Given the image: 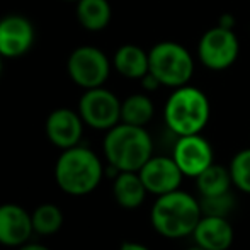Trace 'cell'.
<instances>
[{
  "label": "cell",
  "mask_w": 250,
  "mask_h": 250,
  "mask_svg": "<svg viewBox=\"0 0 250 250\" xmlns=\"http://www.w3.org/2000/svg\"><path fill=\"white\" fill-rule=\"evenodd\" d=\"M105 174L99 155L89 146L62 150L55 164V182L68 196H87L99 188Z\"/></svg>",
  "instance_id": "cell-1"
},
{
  "label": "cell",
  "mask_w": 250,
  "mask_h": 250,
  "mask_svg": "<svg viewBox=\"0 0 250 250\" xmlns=\"http://www.w3.org/2000/svg\"><path fill=\"white\" fill-rule=\"evenodd\" d=\"M201 216L203 213H201L199 199L181 189L157 196L150 211L153 230L162 237L172 240L194 233Z\"/></svg>",
  "instance_id": "cell-2"
},
{
  "label": "cell",
  "mask_w": 250,
  "mask_h": 250,
  "mask_svg": "<svg viewBox=\"0 0 250 250\" xmlns=\"http://www.w3.org/2000/svg\"><path fill=\"white\" fill-rule=\"evenodd\" d=\"M102 151L119 172H138L153 157V140L143 126L118 123L105 131Z\"/></svg>",
  "instance_id": "cell-3"
},
{
  "label": "cell",
  "mask_w": 250,
  "mask_h": 250,
  "mask_svg": "<svg viewBox=\"0 0 250 250\" xmlns=\"http://www.w3.org/2000/svg\"><path fill=\"white\" fill-rule=\"evenodd\" d=\"M211 118L208 96L198 87L182 85L174 89L165 102L164 119L167 128L177 136L198 135L206 128Z\"/></svg>",
  "instance_id": "cell-4"
},
{
  "label": "cell",
  "mask_w": 250,
  "mask_h": 250,
  "mask_svg": "<svg viewBox=\"0 0 250 250\" xmlns=\"http://www.w3.org/2000/svg\"><path fill=\"white\" fill-rule=\"evenodd\" d=\"M150 73L162 87L188 85L194 75V58L186 46L175 41H160L148 51Z\"/></svg>",
  "instance_id": "cell-5"
},
{
  "label": "cell",
  "mask_w": 250,
  "mask_h": 250,
  "mask_svg": "<svg viewBox=\"0 0 250 250\" xmlns=\"http://www.w3.org/2000/svg\"><path fill=\"white\" fill-rule=\"evenodd\" d=\"M112 62L96 46H79L66 60V72L75 85L83 90L102 87L109 79Z\"/></svg>",
  "instance_id": "cell-6"
},
{
  "label": "cell",
  "mask_w": 250,
  "mask_h": 250,
  "mask_svg": "<svg viewBox=\"0 0 250 250\" xmlns=\"http://www.w3.org/2000/svg\"><path fill=\"white\" fill-rule=\"evenodd\" d=\"M240 55V41L233 29L214 26L201 36L198 43L199 62L213 72H223L237 62Z\"/></svg>",
  "instance_id": "cell-7"
},
{
  "label": "cell",
  "mask_w": 250,
  "mask_h": 250,
  "mask_svg": "<svg viewBox=\"0 0 250 250\" xmlns=\"http://www.w3.org/2000/svg\"><path fill=\"white\" fill-rule=\"evenodd\" d=\"M79 114L85 126L107 131L121 123V101L104 85L87 89L79 101Z\"/></svg>",
  "instance_id": "cell-8"
},
{
  "label": "cell",
  "mask_w": 250,
  "mask_h": 250,
  "mask_svg": "<svg viewBox=\"0 0 250 250\" xmlns=\"http://www.w3.org/2000/svg\"><path fill=\"white\" fill-rule=\"evenodd\" d=\"M36 40L34 26L22 14H7L0 17V55L16 60L33 48Z\"/></svg>",
  "instance_id": "cell-9"
},
{
  "label": "cell",
  "mask_w": 250,
  "mask_h": 250,
  "mask_svg": "<svg viewBox=\"0 0 250 250\" xmlns=\"http://www.w3.org/2000/svg\"><path fill=\"white\" fill-rule=\"evenodd\" d=\"M172 158L179 165L182 174L194 179L211 164H214L213 146L204 136H201V133L177 136V142L172 150Z\"/></svg>",
  "instance_id": "cell-10"
},
{
  "label": "cell",
  "mask_w": 250,
  "mask_h": 250,
  "mask_svg": "<svg viewBox=\"0 0 250 250\" xmlns=\"http://www.w3.org/2000/svg\"><path fill=\"white\" fill-rule=\"evenodd\" d=\"M83 119L80 118L79 111L68 107H58L51 111L44 123L46 138L60 150L72 148L80 145L83 136Z\"/></svg>",
  "instance_id": "cell-11"
},
{
  "label": "cell",
  "mask_w": 250,
  "mask_h": 250,
  "mask_svg": "<svg viewBox=\"0 0 250 250\" xmlns=\"http://www.w3.org/2000/svg\"><path fill=\"white\" fill-rule=\"evenodd\" d=\"M143 184L150 194L162 196L179 189L182 182V170L172 157L157 155L151 157L145 165L138 170Z\"/></svg>",
  "instance_id": "cell-12"
},
{
  "label": "cell",
  "mask_w": 250,
  "mask_h": 250,
  "mask_svg": "<svg viewBox=\"0 0 250 250\" xmlns=\"http://www.w3.org/2000/svg\"><path fill=\"white\" fill-rule=\"evenodd\" d=\"M34 235L31 213L16 203L0 204V245L17 249Z\"/></svg>",
  "instance_id": "cell-13"
},
{
  "label": "cell",
  "mask_w": 250,
  "mask_h": 250,
  "mask_svg": "<svg viewBox=\"0 0 250 250\" xmlns=\"http://www.w3.org/2000/svg\"><path fill=\"white\" fill-rule=\"evenodd\" d=\"M192 237L204 250H228L233 244L235 231L228 218L201 216Z\"/></svg>",
  "instance_id": "cell-14"
},
{
  "label": "cell",
  "mask_w": 250,
  "mask_h": 250,
  "mask_svg": "<svg viewBox=\"0 0 250 250\" xmlns=\"http://www.w3.org/2000/svg\"><path fill=\"white\" fill-rule=\"evenodd\" d=\"M112 66L126 79L142 80L150 72L148 53L136 44H123L112 56Z\"/></svg>",
  "instance_id": "cell-15"
},
{
  "label": "cell",
  "mask_w": 250,
  "mask_h": 250,
  "mask_svg": "<svg viewBox=\"0 0 250 250\" xmlns=\"http://www.w3.org/2000/svg\"><path fill=\"white\" fill-rule=\"evenodd\" d=\"M148 194L138 172H119L112 181V196L125 209H136Z\"/></svg>",
  "instance_id": "cell-16"
},
{
  "label": "cell",
  "mask_w": 250,
  "mask_h": 250,
  "mask_svg": "<svg viewBox=\"0 0 250 250\" xmlns=\"http://www.w3.org/2000/svg\"><path fill=\"white\" fill-rule=\"evenodd\" d=\"M79 24L89 33H99L109 26L112 9L109 0H79L75 7Z\"/></svg>",
  "instance_id": "cell-17"
},
{
  "label": "cell",
  "mask_w": 250,
  "mask_h": 250,
  "mask_svg": "<svg viewBox=\"0 0 250 250\" xmlns=\"http://www.w3.org/2000/svg\"><path fill=\"white\" fill-rule=\"evenodd\" d=\"M155 105L146 94H131L121 101V123L133 126H143L153 119Z\"/></svg>",
  "instance_id": "cell-18"
},
{
  "label": "cell",
  "mask_w": 250,
  "mask_h": 250,
  "mask_svg": "<svg viewBox=\"0 0 250 250\" xmlns=\"http://www.w3.org/2000/svg\"><path fill=\"white\" fill-rule=\"evenodd\" d=\"M196 184H198L199 196H216L230 191L233 181H231L230 168L211 164L196 177Z\"/></svg>",
  "instance_id": "cell-19"
},
{
  "label": "cell",
  "mask_w": 250,
  "mask_h": 250,
  "mask_svg": "<svg viewBox=\"0 0 250 250\" xmlns=\"http://www.w3.org/2000/svg\"><path fill=\"white\" fill-rule=\"evenodd\" d=\"M31 220H33L34 235L51 237L62 230L65 216H63V211L60 209V206L53 203H43L34 208V211L31 213Z\"/></svg>",
  "instance_id": "cell-20"
},
{
  "label": "cell",
  "mask_w": 250,
  "mask_h": 250,
  "mask_svg": "<svg viewBox=\"0 0 250 250\" xmlns=\"http://www.w3.org/2000/svg\"><path fill=\"white\" fill-rule=\"evenodd\" d=\"M199 206L203 216L228 218L237 208V198L231 191L216 196H199Z\"/></svg>",
  "instance_id": "cell-21"
},
{
  "label": "cell",
  "mask_w": 250,
  "mask_h": 250,
  "mask_svg": "<svg viewBox=\"0 0 250 250\" xmlns=\"http://www.w3.org/2000/svg\"><path fill=\"white\" fill-rule=\"evenodd\" d=\"M228 168L235 188L245 194H250V148H244L235 153Z\"/></svg>",
  "instance_id": "cell-22"
},
{
  "label": "cell",
  "mask_w": 250,
  "mask_h": 250,
  "mask_svg": "<svg viewBox=\"0 0 250 250\" xmlns=\"http://www.w3.org/2000/svg\"><path fill=\"white\" fill-rule=\"evenodd\" d=\"M142 87L146 90V92H153V90H157V89H160V82L157 80V77L153 75V73H146L145 77L142 79Z\"/></svg>",
  "instance_id": "cell-23"
},
{
  "label": "cell",
  "mask_w": 250,
  "mask_h": 250,
  "mask_svg": "<svg viewBox=\"0 0 250 250\" xmlns=\"http://www.w3.org/2000/svg\"><path fill=\"white\" fill-rule=\"evenodd\" d=\"M118 250H150V249L146 245L140 244V242H123Z\"/></svg>",
  "instance_id": "cell-24"
},
{
  "label": "cell",
  "mask_w": 250,
  "mask_h": 250,
  "mask_svg": "<svg viewBox=\"0 0 250 250\" xmlns=\"http://www.w3.org/2000/svg\"><path fill=\"white\" fill-rule=\"evenodd\" d=\"M235 22H237V21H235V17L231 16V14H223V16L220 17V22L218 24L223 27H228V29H233Z\"/></svg>",
  "instance_id": "cell-25"
},
{
  "label": "cell",
  "mask_w": 250,
  "mask_h": 250,
  "mask_svg": "<svg viewBox=\"0 0 250 250\" xmlns=\"http://www.w3.org/2000/svg\"><path fill=\"white\" fill-rule=\"evenodd\" d=\"M16 250H51V249L43 244H36V242H27V244L21 245V247H17Z\"/></svg>",
  "instance_id": "cell-26"
},
{
  "label": "cell",
  "mask_w": 250,
  "mask_h": 250,
  "mask_svg": "<svg viewBox=\"0 0 250 250\" xmlns=\"http://www.w3.org/2000/svg\"><path fill=\"white\" fill-rule=\"evenodd\" d=\"M3 60H5V58H3V56H2V55H0V77H2V68H3Z\"/></svg>",
  "instance_id": "cell-27"
},
{
  "label": "cell",
  "mask_w": 250,
  "mask_h": 250,
  "mask_svg": "<svg viewBox=\"0 0 250 250\" xmlns=\"http://www.w3.org/2000/svg\"><path fill=\"white\" fill-rule=\"evenodd\" d=\"M188 250H204V249H203V247H199V245L196 244V245H192V247H189Z\"/></svg>",
  "instance_id": "cell-28"
},
{
  "label": "cell",
  "mask_w": 250,
  "mask_h": 250,
  "mask_svg": "<svg viewBox=\"0 0 250 250\" xmlns=\"http://www.w3.org/2000/svg\"><path fill=\"white\" fill-rule=\"evenodd\" d=\"M65 2H79V0H65Z\"/></svg>",
  "instance_id": "cell-29"
}]
</instances>
